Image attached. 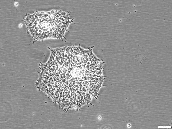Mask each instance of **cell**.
Returning <instances> with one entry per match:
<instances>
[{"label": "cell", "instance_id": "obj_1", "mask_svg": "<svg viewBox=\"0 0 172 129\" xmlns=\"http://www.w3.org/2000/svg\"><path fill=\"white\" fill-rule=\"evenodd\" d=\"M56 13L53 10L46 13L35 11L33 14H28L23 18L27 33H30L34 39L33 42L38 39L57 37L56 34L61 25L59 24V17Z\"/></svg>", "mask_w": 172, "mask_h": 129}, {"label": "cell", "instance_id": "obj_2", "mask_svg": "<svg viewBox=\"0 0 172 129\" xmlns=\"http://www.w3.org/2000/svg\"><path fill=\"white\" fill-rule=\"evenodd\" d=\"M101 71V70H100V71H97L95 72V73L97 75L99 76L102 75V74Z\"/></svg>", "mask_w": 172, "mask_h": 129}]
</instances>
